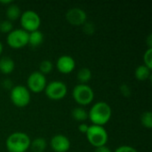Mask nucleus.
Returning a JSON list of instances; mask_svg holds the SVG:
<instances>
[{
  "instance_id": "nucleus-1",
  "label": "nucleus",
  "mask_w": 152,
  "mask_h": 152,
  "mask_svg": "<svg viewBox=\"0 0 152 152\" xmlns=\"http://www.w3.org/2000/svg\"><path fill=\"white\" fill-rule=\"evenodd\" d=\"M112 116V110L110 104L105 102H95L88 111V119L92 125L104 126L109 123Z\"/></svg>"
},
{
  "instance_id": "nucleus-2",
  "label": "nucleus",
  "mask_w": 152,
  "mask_h": 152,
  "mask_svg": "<svg viewBox=\"0 0 152 152\" xmlns=\"http://www.w3.org/2000/svg\"><path fill=\"white\" fill-rule=\"evenodd\" d=\"M31 140L23 132H14L11 134L6 141L5 147L8 152H26L30 148Z\"/></svg>"
},
{
  "instance_id": "nucleus-3",
  "label": "nucleus",
  "mask_w": 152,
  "mask_h": 152,
  "mask_svg": "<svg viewBox=\"0 0 152 152\" xmlns=\"http://www.w3.org/2000/svg\"><path fill=\"white\" fill-rule=\"evenodd\" d=\"M88 142L94 148L104 146L109 140V134L104 126L91 125L86 134Z\"/></svg>"
},
{
  "instance_id": "nucleus-4",
  "label": "nucleus",
  "mask_w": 152,
  "mask_h": 152,
  "mask_svg": "<svg viewBox=\"0 0 152 152\" xmlns=\"http://www.w3.org/2000/svg\"><path fill=\"white\" fill-rule=\"evenodd\" d=\"M72 97L80 107L87 106L93 102L94 99V92L90 86L78 84L72 90Z\"/></svg>"
},
{
  "instance_id": "nucleus-5",
  "label": "nucleus",
  "mask_w": 152,
  "mask_h": 152,
  "mask_svg": "<svg viewBox=\"0 0 152 152\" xmlns=\"http://www.w3.org/2000/svg\"><path fill=\"white\" fill-rule=\"evenodd\" d=\"M10 100L17 108H24L29 104L31 94L26 86L17 85L10 90Z\"/></svg>"
},
{
  "instance_id": "nucleus-6",
  "label": "nucleus",
  "mask_w": 152,
  "mask_h": 152,
  "mask_svg": "<svg viewBox=\"0 0 152 152\" xmlns=\"http://www.w3.org/2000/svg\"><path fill=\"white\" fill-rule=\"evenodd\" d=\"M21 28L28 33L37 30L41 25V18L39 14L33 10H27L21 12L20 17Z\"/></svg>"
},
{
  "instance_id": "nucleus-7",
  "label": "nucleus",
  "mask_w": 152,
  "mask_h": 152,
  "mask_svg": "<svg viewBox=\"0 0 152 152\" xmlns=\"http://www.w3.org/2000/svg\"><path fill=\"white\" fill-rule=\"evenodd\" d=\"M44 92L48 99L52 101H60L67 95L68 87L64 82L54 80L47 83Z\"/></svg>"
},
{
  "instance_id": "nucleus-8",
  "label": "nucleus",
  "mask_w": 152,
  "mask_h": 152,
  "mask_svg": "<svg viewBox=\"0 0 152 152\" xmlns=\"http://www.w3.org/2000/svg\"><path fill=\"white\" fill-rule=\"evenodd\" d=\"M7 45L12 49H20L28 44V33L22 28L12 29L6 37Z\"/></svg>"
},
{
  "instance_id": "nucleus-9",
  "label": "nucleus",
  "mask_w": 152,
  "mask_h": 152,
  "mask_svg": "<svg viewBox=\"0 0 152 152\" xmlns=\"http://www.w3.org/2000/svg\"><path fill=\"white\" fill-rule=\"evenodd\" d=\"M47 85L46 77L39 71L32 72L27 79V88L30 93L39 94L45 91Z\"/></svg>"
},
{
  "instance_id": "nucleus-10",
  "label": "nucleus",
  "mask_w": 152,
  "mask_h": 152,
  "mask_svg": "<svg viewBox=\"0 0 152 152\" xmlns=\"http://www.w3.org/2000/svg\"><path fill=\"white\" fill-rule=\"evenodd\" d=\"M66 20L71 25L83 26L85 22L87 21V15L83 9L79 7H73L66 12Z\"/></svg>"
},
{
  "instance_id": "nucleus-11",
  "label": "nucleus",
  "mask_w": 152,
  "mask_h": 152,
  "mask_svg": "<svg viewBox=\"0 0 152 152\" xmlns=\"http://www.w3.org/2000/svg\"><path fill=\"white\" fill-rule=\"evenodd\" d=\"M57 70L61 74H70L74 71L76 68V61L70 55H61L60 56L55 63Z\"/></svg>"
},
{
  "instance_id": "nucleus-12",
  "label": "nucleus",
  "mask_w": 152,
  "mask_h": 152,
  "mask_svg": "<svg viewBox=\"0 0 152 152\" xmlns=\"http://www.w3.org/2000/svg\"><path fill=\"white\" fill-rule=\"evenodd\" d=\"M50 147L54 152H67L70 149V141L66 135L58 134L51 138Z\"/></svg>"
},
{
  "instance_id": "nucleus-13",
  "label": "nucleus",
  "mask_w": 152,
  "mask_h": 152,
  "mask_svg": "<svg viewBox=\"0 0 152 152\" xmlns=\"http://www.w3.org/2000/svg\"><path fill=\"white\" fill-rule=\"evenodd\" d=\"M15 69L14 61L8 56H3L0 58V72L4 75H9L13 72Z\"/></svg>"
},
{
  "instance_id": "nucleus-14",
  "label": "nucleus",
  "mask_w": 152,
  "mask_h": 152,
  "mask_svg": "<svg viewBox=\"0 0 152 152\" xmlns=\"http://www.w3.org/2000/svg\"><path fill=\"white\" fill-rule=\"evenodd\" d=\"M134 77L139 81H146L151 77V69L144 64L138 66L134 70Z\"/></svg>"
},
{
  "instance_id": "nucleus-15",
  "label": "nucleus",
  "mask_w": 152,
  "mask_h": 152,
  "mask_svg": "<svg viewBox=\"0 0 152 152\" xmlns=\"http://www.w3.org/2000/svg\"><path fill=\"white\" fill-rule=\"evenodd\" d=\"M44 42V34L39 30H35L28 33V44L31 47H37Z\"/></svg>"
},
{
  "instance_id": "nucleus-16",
  "label": "nucleus",
  "mask_w": 152,
  "mask_h": 152,
  "mask_svg": "<svg viewBox=\"0 0 152 152\" xmlns=\"http://www.w3.org/2000/svg\"><path fill=\"white\" fill-rule=\"evenodd\" d=\"M71 117L79 123H85L88 119V111L83 107H77L71 110Z\"/></svg>"
},
{
  "instance_id": "nucleus-17",
  "label": "nucleus",
  "mask_w": 152,
  "mask_h": 152,
  "mask_svg": "<svg viewBox=\"0 0 152 152\" xmlns=\"http://www.w3.org/2000/svg\"><path fill=\"white\" fill-rule=\"evenodd\" d=\"M21 15V11L20 7L17 4H11L6 8V17L7 20L10 21H14L18 19H20Z\"/></svg>"
},
{
  "instance_id": "nucleus-18",
  "label": "nucleus",
  "mask_w": 152,
  "mask_h": 152,
  "mask_svg": "<svg viewBox=\"0 0 152 152\" xmlns=\"http://www.w3.org/2000/svg\"><path fill=\"white\" fill-rule=\"evenodd\" d=\"M46 147H47V142L45 139L42 137H38L31 141L29 149H31L33 152H44L45 151Z\"/></svg>"
},
{
  "instance_id": "nucleus-19",
  "label": "nucleus",
  "mask_w": 152,
  "mask_h": 152,
  "mask_svg": "<svg viewBox=\"0 0 152 152\" xmlns=\"http://www.w3.org/2000/svg\"><path fill=\"white\" fill-rule=\"evenodd\" d=\"M77 80L79 81V84L87 85V83L92 78V71L88 68H82L78 70L77 74Z\"/></svg>"
},
{
  "instance_id": "nucleus-20",
  "label": "nucleus",
  "mask_w": 152,
  "mask_h": 152,
  "mask_svg": "<svg viewBox=\"0 0 152 152\" xmlns=\"http://www.w3.org/2000/svg\"><path fill=\"white\" fill-rule=\"evenodd\" d=\"M53 69V63L49 60H44L39 64V72L45 76L51 73Z\"/></svg>"
},
{
  "instance_id": "nucleus-21",
  "label": "nucleus",
  "mask_w": 152,
  "mask_h": 152,
  "mask_svg": "<svg viewBox=\"0 0 152 152\" xmlns=\"http://www.w3.org/2000/svg\"><path fill=\"white\" fill-rule=\"evenodd\" d=\"M141 123L142 126L147 129H151L152 127V112L148 110L142 114L141 116Z\"/></svg>"
},
{
  "instance_id": "nucleus-22",
  "label": "nucleus",
  "mask_w": 152,
  "mask_h": 152,
  "mask_svg": "<svg viewBox=\"0 0 152 152\" xmlns=\"http://www.w3.org/2000/svg\"><path fill=\"white\" fill-rule=\"evenodd\" d=\"M12 29H13V25H12V21H10L8 20L0 21V32L9 34Z\"/></svg>"
},
{
  "instance_id": "nucleus-23",
  "label": "nucleus",
  "mask_w": 152,
  "mask_h": 152,
  "mask_svg": "<svg viewBox=\"0 0 152 152\" xmlns=\"http://www.w3.org/2000/svg\"><path fill=\"white\" fill-rule=\"evenodd\" d=\"M143 62L144 65L148 68H152V48H148L143 54Z\"/></svg>"
},
{
  "instance_id": "nucleus-24",
  "label": "nucleus",
  "mask_w": 152,
  "mask_h": 152,
  "mask_svg": "<svg viewBox=\"0 0 152 152\" xmlns=\"http://www.w3.org/2000/svg\"><path fill=\"white\" fill-rule=\"evenodd\" d=\"M83 30H84V32L86 35L90 36V35H93L95 32V27H94V25L92 22L86 21L83 25Z\"/></svg>"
},
{
  "instance_id": "nucleus-25",
  "label": "nucleus",
  "mask_w": 152,
  "mask_h": 152,
  "mask_svg": "<svg viewBox=\"0 0 152 152\" xmlns=\"http://www.w3.org/2000/svg\"><path fill=\"white\" fill-rule=\"evenodd\" d=\"M114 152H138L137 150L132 146H129V145H122V146H119L118 148H117Z\"/></svg>"
},
{
  "instance_id": "nucleus-26",
  "label": "nucleus",
  "mask_w": 152,
  "mask_h": 152,
  "mask_svg": "<svg viewBox=\"0 0 152 152\" xmlns=\"http://www.w3.org/2000/svg\"><path fill=\"white\" fill-rule=\"evenodd\" d=\"M119 90H120L121 94H122L123 96H125V97H129V96L131 95V88H130L129 86L126 85V84L121 85Z\"/></svg>"
},
{
  "instance_id": "nucleus-27",
  "label": "nucleus",
  "mask_w": 152,
  "mask_h": 152,
  "mask_svg": "<svg viewBox=\"0 0 152 152\" xmlns=\"http://www.w3.org/2000/svg\"><path fill=\"white\" fill-rule=\"evenodd\" d=\"M2 86H3V87H4V89H6V90H11V89L13 87V83H12V81L11 79L6 78V79L3 80Z\"/></svg>"
},
{
  "instance_id": "nucleus-28",
  "label": "nucleus",
  "mask_w": 152,
  "mask_h": 152,
  "mask_svg": "<svg viewBox=\"0 0 152 152\" xmlns=\"http://www.w3.org/2000/svg\"><path fill=\"white\" fill-rule=\"evenodd\" d=\"M88 127H89V126H88L86 123H80V124L78 125V126H77V129H78V131H79L80 133L86 134V132H87V130H88Z\"/></svg>"
},
{
  "instance_id": "nucleus-29",
  "label": "nucleus",
  "mask_w": 152,
  "mask_h": 152,
  "mask_svg": "<svg viewBox=\"0 0 152 152\" xmlns=\"http://www.w3.org/2000/svg\"><path fill=\"white\" fill-rule=\"evenodd\" d=\"M94 152H112V151H111V150H110L107 145H104V146H101V147L95 148V151Z\"/></svg>"
},
{
  "instance_id": "nucleus-30",
  "label": "nucleus",
  "mask_w": 152,
  "mask_h": 152,
  "mask_svg": "<svg viewBox=\"0 0 152 152\" xmlns=\"http://www.w3.org/2000/svg\"><path fill=\"white\" fill-rule=\"evenodd\" d=\"M0 4H7V6L8 5H10L11 4H12V0H6V1H0Z\"/></svg>"
},
{
  "instance_id": "nucleus-31",
  "label": "nucleus",
  "mask_w": 152,
  "mask_h": 152,
  "mask_svg": "<svg viewBox=\"0 0 152 152\" xmlns=\"http://www.w3.org/2000/svg\"><path fill=\"white\" fill-rule=\"evenodd\" d=\"M3 49H4V46H3L2 42L0 41V55H1V54H2V53H3Z\"/></svg>"
}]
</instances>
